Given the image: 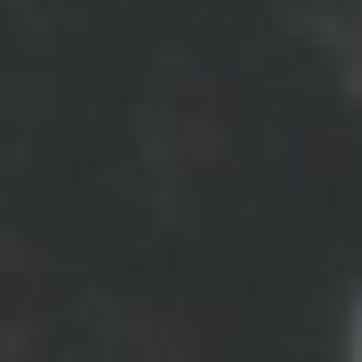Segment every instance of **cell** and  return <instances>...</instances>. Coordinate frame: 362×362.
Listing matches in <instances>:
<instances>
[{
  "label": "cell",
  "mask_w": 362,
  "mask_h": 362,
  "mask_svg": "<svg viewBox=\"0 0 362 362\" xmlns=\"http://www.w3.org/2000/svg\"><path fill=\"white\" fill-rule=\"evenodd\" d=\"M345 354H362V292H354V310H345Z\"/></svg>",
  "instance_id": "1"
}]
</instances>
